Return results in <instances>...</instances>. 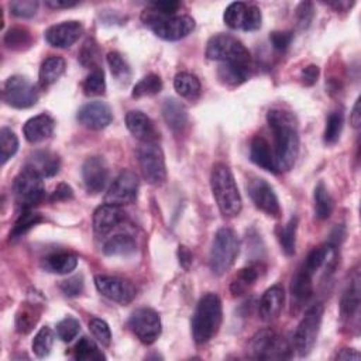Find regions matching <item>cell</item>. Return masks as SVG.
<instances>
[{
	"label": "cell",
	"mask_w": 361,
	"mask_h": 361,
	"mask_svg": "<svg viewBox=\"0 0 361 361\" xmlns=\"http://www.w3.org/2000/svg\"><path fill=\"white\" fill-rule=\"evenodd\" d=\"M267 122L274 133V157L278 173L290 171L299 154V133L297 118L292 113L271 109Z\"/></svg>",
	"instance_id": "obj_1"
},
{
	"label": "cell",
	"mask_w": 361,
	"mask_h": 361,
	"mask_svg": "<svg viewBox=\"0 0 361 361\" xmlns=\"http://www.w3.org/2000/svg\"><path fill=\"white\" fill-rule=\"evenodd\" d=\"M222 301L216 294H206L197 302L192 317V335L197 344L211 342L222 326Z\"/></svg>",
	"instance_id": "obj_2"
},
{
	"label": "cell",
	"mask_w": 361,
	"mask_h": 361,
	"mask_svg": "<svg viewBox=\"0 0 361 361\" xmlns=\"http://www.w3.org/2000/svg\"><path fill=\"white\" fill-rule=\"evenodd\" d=\"M211 188L222 215L234 218L242 212L243 202L234 175L226 164H215L211 174Z\"/></svg>",
	"instance_id": "obj_3"
},
{
	"label": "cell",
	"mask_w": 361,
	"mask_h": 361,
	"mask_svg": "<svg viewBox=\"0 0 361 361\" xmlns=\"http://www.w3.org/2000/svg\"><path fill=\"white\" fill-rule=\"evenodd\" d=\"M240 252V240L237 233L230 227H223L215 234L209 265L215 275L226 274L236 263Z\"/></svg>",
	"instance_id": "obj_4"
},
{
	"label": "cell",
	"mask_w": 361,
	"mask_h": 361,
	"mask_svg": "<svg viewBox=\"0 0 361 361\" xmlns=\"http://www.w3.org/2000/svg\"><path fill=\"white\" fill-rule=\"evenodd\" d=\"M324 312V305H313L305 312V316L299 322L294 335V349L301 357L308 355L313 350L320 326H322Z\"/></svg>",
	"instance_id": "obj_5"
},
{
	"label": "cell",
	"mask_w": 361,
	"mask_h": 361,
	"mask_svg": "<svg viewBox=\"0 0 361 361\" xmlns=\"http://www.w3.org/2000/svg\"><path fill=\"white\" fill-rule=\"evenodd\" d=\"M206 57L212 61L220 62H247L250 64V53L245 44L233 35L218 34L213 35L206 47Z\"/></svg>",
	"instance_id": "obj_6"
},
{
	"label": "cell",
	"mask_w": 361,
	"mask_h": 361,
	"mask_svg": "<svg viewBox=\"0 0 361 361\" xmlns=\"http://www.w3.org/2000/svg\"><path fill=\"white\" fill-rule=\"evenodd\" d=\"M139 164L146 181L151 185H161L167 179L164 152L157 143H143L137 150Z\"/></svg>",
	"instance_id": "obj_7"
},
{
	"label": "cell",
	"mask_w": 361,
	"mask_h": 361,
	"mask_svg": "<svg viewBox=\"0 0 361 361\" xmlns=\"http://www.w3.org/2000/svg\"><path fill=\"white\" fill-rule=\"evenodd\" d=\"M252 357L258 360H285L291 357L288 342L271 329L258 332L250 342Z\"/></svg>",
	"instance_id": "obj_8"
},
{
	"label": "cell",
	"mask_w": 361,
	"mask_h": 361,
	"mask_svg": "<svg viewBox=\"0 0 361 361\" xmlns=\"http://www.w3.org/2000/svg\"><path fill=\"white\" fill-rule=\"evenodd\" d=\"M43 179L44 178L26 167L16 177L13 182V191L17 202L23 206L24 211L35 206L44 199L46 186Z\"/></svg>",
	"instance_id": "obj_9"
},
{
	"label": "cell",
	"mask_w": 361,
	"mask_h": 361,
	"mask_svg": "<svg viewBox=\"0 0 361 361\" xmlns=\"http://www.w3.org/2000/svg\"><path fill=\"white\" fill-rule=\"evenodd\" d=\"M129 328L141 343L152 344L161 335V317L151 308H140L132 313Z\"/></svg>",
	"instance_id": "obj_10"
},
{
	"label": "cell",
	"mask_w": 361,
	"mask_h": 361,
	"mask_svg": "<svg viewBox=\"0 0 361 361\" xmlns=\"http://www.w3.org/2000/svg\"><path fill=\"white\" fill-rule=\"evenodd\" d=\"M3 100L16 109H28L38 102V92L26 76H10L3 87Z\"/></svg>",
	"instance_id": "obj_11"
},
{
	"label": "cell",
	"mask_w": 361,
	"mask_h": 361,
	"mask_svg": "<svg viewBox=\"0 0 361 361\" xmlns=\"http://www.w3.org/2000/svg\"><path fill=\"white\" fill-rule=\"evenodd\" d=\"M139 193V178L136 173L125 170L120 173L109 186L105 195V204L123 206L130 205L137 199Z\"/></svg>",
	"instance_id": "obj_12"
},
{
	"label": "cell",
	"mask_w": 361,
	"mask_h": 361,
	"mask_svg": "<svg viewBox=\"0 0 361 361\" xmlns=\"http://www.w3.org/2000/svg\"><path fill=\"white\" fill-rule=\"evenodd\" d=\"M95 287L105 298L120 305H127L133 302V299L137 295V290L130 281L120 276L96 275Z\"/></svg>",
	"instance_id": "obj_13"
},
{
	"label": "cell",
	"mask_w": 361,
	"mask_h": 361,
	"mask_svg": "<svg viewBox=\"0 0 361 361\" xmlns=\"http://www.w3.org/2000/svg\"><path fill=\"white\" fill-rule=\"evenodd\" d=\"M157 37L166 39V42H178L181 38L189 35L195 28V20L191 16H170L159 19L148 26Z\"/></svg>",
	"instance_id": "obj_14"
},
{
	"label": "cell",
	"mask_w": 361,
	"mask_h": 361,
	"mask_svg": "<svg viewBox=\"0 0 361 361\" xmlns=\"http://www.w3.org/2000/svg\"><path fill=\"white\" fill-rule=\"evenodd\" d=\"M249 195L256 205L257 209L264 212L268 216L279 218L281 216V206L279 200L272 189V186L261 178H256L249 185Z\"/></svg>",
	"instance_id": "obj_15"
},
{
	"label": "cell",
	"mask_w": 361,
	"mask_h": 361,
	"mask_svg": "<svg viewBox=\"0 0 361 361\" xmlns=\"http://www.w3.org/2000/svg\"><path fill=\"white\" fill-rule=\"evenodd\" d=\"M76 118L79 123L89 130H102L112 123L113 113L107 103L95 100L79 109Z\"/></svg>",
	"instance_id": "obj_16"
},
{
	"label": "cell",
	"mask_w": 361,
	"mask_h": 361,
	"mask_svg": "<svg viewBox=\"0 0 361 361\" xmlns=\"http://www.w3.org/2000/svg\"><path fill=\"white\" fill-rule=\"evenodd\" d=\"M82 179L89 193L102 192L109 181V167L102 157H91L84 163Z\"/></svg>",
	"instance_id": "obj_17"
},
{
	"label": "cell",
	"mask_w": 361,
	"mask_h": 361,
	"mask_svg": "<svg viewBox=\"0 0 361 361\" xmlns=\"http://www.w3.org/2000/svg\"><path fill=\"white\" fill-rule=\"evenodd\" d=\"M82 31L84 26L76 20L62 21L60 24L51 26L46 31V39L50 46L55 49H69L78 42Z\"/></svg>",
	"instance_id": "obj_18"
},
{
	"label": "cell",
	"mask_w": 361,
	"mask_h": 361,
	"mask_svg": "<svg viewBox=\"0 0 361 361\" xmlns=\"http://www.w3.org/2000/svg\"><path fill=\"white\" fill-rule=\"evenodd\" d=\"M125 220L126 212L122 208L105 204L94 212V230L98 236H105Z\"/></svg>",
	"instance_id": "obj_19"
},
{
	"label": "cell",
	"mask_w": 361,
	"mask_h": 361,
	"mask_svg": "<svg viewBox=\"0 0 361 361\" xmlns=\"http://www.w3.org/2000/svg\"><path fill=\"white\" fill-rule=\"evenodd\" d=\"M24 167L34 171L42 178H51L58 174L61 167V159L57 154L51 151H34L28 155Z\"/></svg>",
	"instance_id": "obj_20"
},
{
	"label": "cell",
	"mask_w": 361,
	"mask_h": 361,
	"mask_svg": "<svg viewBox=\"0 0 361 361\" xmlns=\"http://www.w3.org/2000/svg\"><path fill=\"white\" fill-rule=\"evenodd\" d=\"M54 118L50 114L43 113L27 120L26 125L23 126V134L28 143L37 144L50 139L54 133Z\"/></svg>",
	"instance_id": "obj_21"
},
{
	"label": "cell",
	"mask_w": 361,
	"mask_h": 361,
	"mask_svg": "<svg viewBox=\"0 0 361 361\" xmlns=\"http://www.w3.org/2000/svg\"><path fill=\"white\" fill-rule=\"evenodd\" d=\"M126 126L129 132L143 143H155L158 139L151 118L140 110H132L126 114Z\"/></svg>",
	"instance_id": "obj_22"
},
{
	"label": "cell",
	"mask_w": 361,
	"mask_h": 361,
	"mask_svg": "<svg viewBox=\"0 0 361 361\" xmlns=\"http://www.w3.org/2000/svg\"><path fill=\"white\" fill-rule=\"evenodd\" d=\"M284 302H285V292L283 287L274 285L268 288L261 297L258 303V312L261 319L265 320V322L275 320L281 315V312H283Z\"/></svg>",
	"instance_id": "obj_23"
},
{
	"label": "cell",
	"mask_w": 361,
	"mask_h": 361,
	"mask_svg": "<svg viewBox=\"0 0 361 361\" xmlns=\"http://www.w3.org/2000/svg\"><path fill=\"white\" fill-rule=\"evenodd\" d=\"M250 158H252V161L256 166H258L260 168H263L271 174H278L274 151L271 150L270 143L264 137L256 136L253 139L252 146H250Z\"/></svg>",
	"instance_id": "obj_24"
},
{
	"label": "cell",
	"mask_w": 361,
	"mask_h": 361,
	"mask_svg": "<svg viewBox=\"0 0 361 361\" xmlns=\"http://www.w3.org/2000/svg\"><path fill=\"white\" fill-rule=\"evenodd\" d=\"M250 76V64L247 62H222L218 68V78L223 85L238 87Z\"/></svg>",
	"instance_id": "obj_25"
},
{
	"label": "cell",
	"mask_w": 361,
	"mask_h": 361,
	"mask_svg": "<svg viewBox=\"0 0 361 361\" xmlns=\"http://www.w3.org/2000/svg\"><path fill=\"white\" fill-rule=\"evenodd\" d=\"M163 116L174 133H182L188 126V109L179 100L171 98L163 105Z\"/></svg>",
	"instance_id": "obj_26"
},
{
	"label": "cell",
	"mask_w": 361,
	"mask_h": 361,
	"mask_svg": "<svg viewBox=\"0 0 361 361\" xmlns=\"http://www.w3.org/2000/svg\"><path fill=\"white\" fill-rule=\"evenodd\" d=\"M360 310V276L358 272L350 279V284L344 290L340 299V313L344 319H353Z\"/></svg>",
	"instance_id": "obj_27"
},
{
	"label": "cell",
	"mask_w": 361,
	"mask_h": 361,
	"mask_svg": "<svg viewBox=\"0 0 361 361\" xmlns=\"http://www.w3.org/2000/svg\"><path fill=\"white\" fill-rule=\"evenodd\" d=\"M65 60L57 55L49 57L43 64L42 68H39L38 72V79H39V85L43 88L51 87L54 85L58 79L64 75L65 72Z\"/></svg>",
	"instance_id": "obj_28"
},
{
	"label": "cell",
	"mask_w": 361,
	"mask_h": 361,
	"mask_svg": "<svg viewBox=\"0 0 361 361\" xmlns=\"http://www.w3.org/2000/svg\"><path fill=\"white\" fill-rule=\"evenodd\" d=\"M137 250V245L134 238L127 234H117L109 238L103 246L105 256L109 257H125L130 256Z\"/></svg>",
	"instance_id": "obj_29"
},
{
	"label": "cell",
	"mask_w": 361,
	"mask_h": 361,
	"mask_svg": "<svg viewBox=\"0 0 361 361\" xmlns=\"http://www.w3.org/2000/svg\"><path fill=\"white\" fill-rule=\"evenodd\" d=\"M312 279L313 278L310 275H308L306 272H303L301 268L298 270V272L292 278L291 294H292V299L298 305H303L312 298V295H313Z\"/></svg>",
	"instance_id": "obj_30"
},
{
	"label": "cell",
	"mask_w": 361,
	"mask_h": 361,
	"mask_svg": "<svg viewBox=\"0 0 361 361\" xmlns=\"http://www.w3.org/2000/svg\"><path fill=\"white\" fill-rule=\"evenodd\" d=\"M43 267L53 274H69L78 267V257L72 253H55L44 258Z\"/></svg>",
	"instance_id": "obj_31"
},
{
	"label": "cell",
	"mask_w": 361,
	"mask_h": 361,
	"mask_svg": "<svg viewBox=\"0 0 361 361\" xmlns=\"http://www.w3.org/2000/svg\"><path fill=\"white\" fill-rule=\"evenodd\" d=\"M174 88L178 92V95L189 100H196L200 96V92H202L199 79L188 72H181L175 76Z\"/></svg>",
	"instance_id": "obj_32"
},
{
	"label": "cell",
	"mask_w": 361,
	"mask_h": 361,
	"mask_svg": "<svg viewBox=\"0 0 361 361\" xmlns=\"http://www.w3.org/2000/svg\"><path fill=\"white\" fill-rule=\"evenodd\" d=\"M333 197L324 182H319L315 188V213L320 220H326L333 212Z\"/></svg>",
	"instance_id": "obj_33"
},
{
	"label": "cell",
	"mask_w": 361,
	"mask_h": 361,
	"mask_svg": "<svg viewBox=\"0 0 361 361\" xmlns=\"http://www.w3.org/2000/svg\"><path fill=\"white\" fill-rule=\"evenodd\" d=\"M257 278H258V270L254 265L240 270L238 274L231 281V285H230L231 294L236 297L246 294L249 288L254 285Z\"/></svg>",
	"instance_id": "obj_34"
},
{
	"label": "cell",
	"mask_w": 361,
	"mask_h": 361,
	"mask_svg": "<svg viewBox=\"0 0 361 361\" xmlns=\"http://www.w3.org/2000/svg\"><path fill=\"white\" fill-rule=\"evenodd\" d=\"M73 358L79 361H102L106 355L89 337H82L73 347Z\"/></svg>",
	"instance_id": "obj_35"
},
{
	"label": "cell",
	"mask_w": 361,
	"mask_h": 361,
	"mask_svg": "<svg viewBox=\"0 0 361 361\" xmlns=\"http://www.w3.org/2000/svg\"><path fill=\"white\" fill-rule=\"evenodd\" d=\"M107 64L110 68L112 75L116 81L122 85H127L132 79V69L129 64L123 60V57L118 53H109L107 54Z\"/></svg>",
	"instance_id": "obj_36"
},
{
	"label": "cell",
	"mask_w": 361,
	"mask_h": 361,
	"mask_svg": "<svg viewBox=\"0 0 361 361\" xmlns=\"http://www.w3.org/2000/svg\"><path fill=\"white\" fill-rule=\"evenodd\" d=\"M39 319V310L35 305H23L16 315V329L21 335H27L33 331Z\"/></svg>",
	"instance_id": "obj_37"
},
{
	"label": "cell",
	"mask_w": 361,
	"mask_h": 361,
	"mask_svg": "<svg viewBox=\"0 0 361 361\" xmlns=\"http://www.w3.org/2000/svg\"><path fill=\"white\" fill-rule=\"evenodd\" d=\"M297 230H298V218H292L284 227L278 231L279 245L287 256H294L297 249Z\"/></svg>",
	"instance_id": "obj_38"
},
{
	"label": "cell",
	"mask_w": 361,
	"mask_h": 361,
	"mask_svg": "<svg viewBox=\"0 0 361 361\" xmlns=\"http://www.w3.org/2000/svg\"><path fill=\"white\" fill-rule=\"evenodd\" d=\"M163 91V79L155 73H148L133 88L132 96L139 99L144 96H154Z\"/></svg>",
	"instance_id": "obj_39"
},
{
	"label": "cell",
	"mask_w": 361,
	"mask_h": 361,
	"mask_svg": "<svg viewBox=\"0 0 361 361\" xmlns=\"http://www.w3.org/2000/svg\"><path fill=\"white\" fill-rule=\"evenodd\" d=\"M344 126V116L340 110H335L328 116L324 140L328 146H333L339 141Z\"/></svg>",
	"instance_id": "obj_40"
},
{
	"label": "cell",
	"mask_w": 361,
	"mask_h": 361,
	"mask_svg": "<svg viewBox=\"0 0 361 361\" xmlns=\"http://www.w3.org/2000/svg\"><path fill=\"white\" fill-rule=\"evenodd\" d=\"M19 150V139L8 127L0 130V163L5 166Z\"/></svg>",
	"instance_id": "obj_41"
},
{
	"label": "cell",
	"mask_w": 361,
	"mask_h": 361,
	"mask_svg": "<svg viewBox=\"0 0 361 361\" xmlns=\"http://www.w3.org/2000/svg\"><path fill=\"white\" fill-rule=\"evenodd\" d=\"M53 344H54V333L49 326H44L39 329L38 333L35 335V337L31 343V347L37 357L44 358L51 353Z\"/></svg>",
	"instance_id": "obj_42"
},
{
	"label": "cell",
	"mask_w": 361,
	"mask_h": 361,
	"mask_svg": "<svg viewBox=\"0 0 361 361\" xmlns=\"http://www.w3.org/2000/svg\"><path fill=\"white\" fill-rule=\"evenodd\" d=\"M31 42H33L31 34L24 27H12L5 34V44L10 50H24L30 47Z\"/></svg>",
	"instance_id": "obj_43"
},
{
	"label": "cell",
	"mask_w": 361,
	"mask_h": 361,
	"mask_svg": "<svg viewBox=\"0 0 361 361\" xmlns=\"http://www.w3.org/2000/svg\"><path fill=\"white\" fill-rule=\"evenodd\" d=\"M44 219L39 213L31 212L30 209L24 211L20 218L17 219L12 233H10V238H19L21 236H24L28 230H31L34 226H37L38 223H42Z\"/></svg>",
	"instance_id": "obj_44"
},
{
	"label": "cell",
	"mask_w": 361,
	"mask_h": 361,
	"mask_svg": "<svg viewBox=\"0 0 361 361\" xmlns=\"http://www.w3.org/2000/svg\"><path fill=\"white\" fill-rule=\"evenodd\" d=\"M84 94L87 96H100L106 92L105 72L100 68L94 69L84 81Z\"/></svg>",
	"instance_id": "obj_45"
},
{
	"label": "cell",
	"mask_w": 361,
	"mask_h": 361,
	"mask_svg": "<svg viewBox=\"0 0 361 361\" xmlns=\"http://www.w3.org/2000/svg\"><path fill=\"white\" fill-rule=\"evenodd\" d=\"M246 13H247V6L246 3L242 2H234L230 3L223 15V20L226 23V26H229L233 30L242 28L245 19H246Z\"/></svg>",
	"instance_id": "obj_46"
},
{
	"label": "cell",
	"mask_w": 361,
	"mask_h": 361,
	"mask_svg": "<svg viewBox=\"0 0 361 361\" xmlns=\"http://www.w3.org/2000/svg\"><path fill=\"white\" fill-rule=\"evenodd\" d=\"M79 332H81V324L71 316L62 319L57 325V336L65 343L72 342L79 335Z\"/></svg>",
	"instance_id": "obj_47"
},
{
	"label": "cell",
	"mask_w": 361,
	"mask_h": 361,
	"mask_svg": "<svg viewBox=\"0 0 361 361\" xmlns=\"http://www.w3.org/2000/svg\"><path fill=\"white\" fill-rule=\"evenodd\" d=\"M79 61L87 68H99V47L95 43V39L89 38L87 39V43L84 44L81 53H79Z\"/></svg>",
	"instance_id": "obj_48"
},
{
	"label": "cell",
	"mask_w": 361,
	"mask_h": 361,
	"mask_svg": "<svg viewBox=\"0 0 361 361\" xmlns=\"http://www.w3.org/2000/svg\"><path fill=\"white\" fill-rule=\"evenodd\" d=\"M89 331L94 335V337L102 344V346H110L112 343V332L109 325L105 322V320L99 319V317H94L91 319L89 322Z\"/></svg>",
	"instance_id": "obj_49"
},
{
	"label": "cell",
	"mask_w": 361,
	"mask_h": 361,
	"mask_svg": "<svg viewBox=\"0 0 361 361\" xmlns=\"http://www.w3.org/2000/svg\"><path fill=\"white\" fill-rule=\"evenodd\" d=\"M37 10H38L37 0H17V2L10 3L12 15L20 19L34 17Z\"/></svg>",
	"instance_id": "obj_50"
},
{
	"label": "cell",
	"mask_w": 361,
	"mask_h": 361,
	"mask_svg": "<svg viewBox=\"0 0 361 361\" xmlns=\"http://www.w3.org/2000/svg\"><path fill=\"white\" fill-rule=\"evenodd\" d=\"M61 291L64 292V295L67 297H78L81 295L84 292V288H85V284H84V276L82 275H75V276H71L65 281H62L61 285H60Z\"/></svg>",
	"instance_id": "obj_51"
},
{
	"label": "cell",
	"mask_w": 361,
	"mask_h": 361,
	"mask_svg": "<svg viewBox=\"0 0 361 361\" xmlns=\"http://www.w3.org/2000/svg\"><path fill=\"white\" fill-rule=\"evenodd\" d=\"M315 16V9L313 5L310 2H302L299 3L298 9H297V24L301 30H306Z\"/></svg>",
	"instance_id": "obj_52"
},
{
	"label": "cell",
	"mask_w": 361,
	"mask_h": 361,
	"mask_svg": "<svg viewBox=\"0 0 361 361\" xmlns=\"http://www.w3.org/2000/svg\"><path fill=\"white\" fill-rule=\"evenodd\" d=\"M294 39L292 31H274L270 34V42L271 46L276 51H285Z\"/></svg>",
	"instance_id": "obj_53"
},
{
	"label": "cell",
	"mask_w": 361,
	"mask_h": 361,
	"mask_svg": "<svg viewBox=\"0 0 361 361\" xmlns=\"http://www.w3.org/2000/svg\"><path fill=\"white\" fill-rule=\"evenodd\" d=\"M261 21H263L261 10L257 6H249L242 28L245 31H256L261 27Z\"/></svg>",
	"instance_id": "obj_54"
},
{
	"label": "cell",
	"mask_w": 361,
	"mask_h": 361,
	"mask_svg": "<svg viewBox=\"0 0 361 361\" xmlns=\"http://www.w3.org/2000/svg\"><path fill=\"white\" fill-rule=\"evenodd\" d=\"M317 78H319V67L316 65H309L306 67L302 73H301V79L303 85L306 87H312L317 82Z\"/></svg>",
	"instance_id": "obj_55"
},
{
	"label": "cell",
	"mask_w": 361,
	"mask_h": 361,
	"mask_svg": "<svg viewBox=\"0 0 361 361\" xmlns=\"http://www.w3.org/2000/svg\"><path fill=\"white\" fill-rule=\"evenodd\" d=\"M72 196H73V192H72L71 186H68L67 184H60L53 193V200H67V199H71Z\"/></svg>",
	"instance_id": "obj_56"
},
{
	"label": "cell",
	"mask_w": 361,
	"mask_h": 361,
	"mask_svg": "<svg viewBox=\"0 0 361 361\" xmlns=\"http://www.w3.org/2000/svg\"><path fill=\"white\" fill-rule=\"evenodd\" d=\"M178 257H179V264L184 267V268H189L191 264H192V253L185 247V246H179V250H178Z\"/></svg>",
	"instance_id": "obj_57"
},
{
	"label": "cell",
	"mask_w": 361,
	"mask_h": 361,
	"mask_svg": "<svg viewBox=\"0 0 361 361\" xmlns=\"http://www.w3.org/2000/svg\"><path fill=\"white\" fill-rule=\"evenodd\" d=\"M46 5L51 9H69L78 5V2H72V0H47Z\"/></svg>",
	"instance_id": "obj_58"
},
{
	"label": "cell",
	"mask_w": 361,
	"mask_h": 361,
	"mask_svg": "<svg viewBox=\"0 0 361 361\" xmlns=\"http://www.w3.org/2000/svg\"><path fill=\"white\" fill-rule=\"evenodd\" d=\"M350 122L353 125L354 129H358L360 127V123H361V113H360V98L355 100L354 103V107L351 110V114H350Z\"/></svg>",
	"instance_id": "obj_59"
},
{
	"label": "cell",
	"mask_w": 361,
	"mask_h": 361,
	"mask_svg": "<svg viewBox=\"0 0 361 361\" xmlns=\"http://www.w3.org/2000/svg\"><path fill=\"white\" fill-rule=\"evenodd\" d=\"M337 360H360L361 355L358 351L353 350V349H343L336 354Z\"/></svg>",
	"instance_id": "obj_60"
},
{
	"label": "cell",
	"mask_w": 361,
	"mask_h": 361,
	"mask_svg": "<svg viewBox=\"0 0 361 361\" xmlns=\"http://www.w3.org/2000/svg\"><path fill=\"white\" fill-rule=\"evenodd\" d=\"M354 5V2H335V3H329V6L337 9V10H347L349 8H351Z\"/></svg>",
	"instance_id": "obj_61"
}]
</instances>
